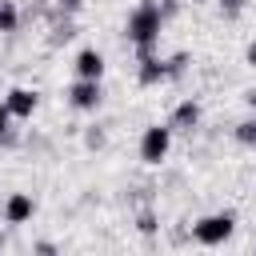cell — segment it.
I'll return each instance as SVG.
<instances>
[{"label":"cell","instance_id":"obj_6","mask_svg":"<svg viewBox=\"0 0 256 256\" xmlns=\"http://www.w3.org/2000/svg\"><path fill=\"white\" fill-rule=\"evenodd\" d=\"M32 212H36V200H32L28 192H12V196L4 200V224H28Z\"/></svg>","mask_w":256,"mask_h":256},{"label":"cell","instance_id":"obj_17","mask_svg":"<svg viewBox=\"0 0 256 256\" xmlns=\"http://www.w3.org/2000/svg\"><path fill=\"white\" fill-rule=\"evenodd\" d=\"M176 8H180V0H164V4H160V12H164V20H168V16H176Z\"/></svg>","mask_w":256,"mask_h":256},{"label":"cell","instance_id":"obj_13","mask_svg":"<svg viewBox=\"0 0 256 256\" xmlns=\"http://www.w3.org/2000/svg\"><path fill=\"white\" fill-rule=\"evenodd\" d=\"M136 228H140V232H144V236H152V232H156V228H160V224H156V212H148V208H144V212H140V216H136Z\"/></svg>","mask_w":256,"mask_h":256},{"label":"cell","instance_id":"obj_18","mask_svg":"<svg viewBox=\"0 0 256 256\" xmlns=\"http://www.w3.org/2000/svg\"><path fill=\"white\" fill-rule=\"evenodd\" d=\"M244 64H248V68H256V40L244 48Z\"/></svg>","mask_w":256,"mask_h":256},{"label":"cell","instance_id":"obj_7","mask_svg":"<svg viewBox=\"0 0 256 256\" xmlns=\"http://www.w3.org/2000/svg\"><path fill=\"white\" fill-rule=\"evenodd\" d=\"M136 80H140L144 88H156V84H164V80H168V64H164V60H160L156 52H148V56H140Z\"/></svg>","mask_w":256,"mask_h":256},{"label":"cell","instance_id":"obj_14","mask_svg":"<svg viewBox=\"0 0 256 256\" xmlns=\"http://www.w3.org/2000/svg\"><path fill=\"white\" fill-rule=\"evenodd\" d=\"M220 12H224L228 20H236V16L244 12V0H220Z\"/></svg>","mask_w":256,"mask_h":256},{"label":"cell","instance_id":"obj_21","mask_svg":"<svg viewBox=\"0 0 256 256\" xmlns=\"http://www.w3.org/2000/svg\"><path fill=\"white\" fill-rule=\"evenodd\" d=\"M0 244H4V236H0Z\"/></svg>","mask_w":256,"mask_h":256},{"label":"cell","instance_id":"obj_4","mask_svg":"<svg viewBox=\"0 0 256 256\" xmlns=\"http://www.w3.org/2000/svg\"><path fill=\"white\" fill-rule=\"evenodd\" d=\"M100 100H104V88H100V80H72V88H68V104L76 108V112H96L100 108Z\"/></svg>","mask_w":256,"mask_h":256},{"label":"cell","instance_id":"obj_8","mask_svg":"<svg viewBox=\"0 0 256 256\" xmlns=\"http://www.w3.org/2000/svg\"><path fill=\"white\" fill-rule=\"evenodd\" d=\"M72 68H76L80 80H100V76H104V56H100L96 48H80L76 60H72Z\"/></svg>","mask_w":256,"mask_h":256},{"label":"cell","instance_id":"obj_11","mask_svg":"<svg viewBox=\"0 0 256 256\" xmlns=\"http://www.w3.org/2000/svg\"><path fill=\"white\" fill-rule=\"evenodd\" d=\"M164 64H168V80H176V76L188 68V52H176V56H168Z\"/></svg>","mask_w":256,"mask_h":256},{"label":"cell","instance_id":"obj_1","mask_svg":"<svg viewBox=\"0 0 256 256\" xmlns=\"http://www.w3.org/2000/svg\"><path fill=\"white\" fill-rule=\"evenodd\" d=\"M160 28H164V12H160V4H156V0H140V4L128 12L124 32H128V44L136 48V56H148V52L156 48Z\"/></svg>","mask_w":256,"mask_h":256},{"label":"cell","instance_id":"obj_20","mask_svg":"<svg viewBox=\"0 0 256 256\" xmlns=\"http://www.w3.org/2000/svg\"><path fill=\"white\" fill-rule=\"evenodd\" d=\"M192 4H208V0H192Z\"/></svg>","mask_w":256,"mask_h":256},{"label":"cell","instance_id":"obj_15","mask_svg":"<svg viewBox=\"0 0 256 256\" xmlns=\"http://www.w3.org/2000/svg\"><path fill=\"white\" fill-rule=\"evenodd\" d=\"M8 124H12V112H8V104L0 100V140L8 136Z\"/></svg>","mask_w":256,"mask_h":256},{"label":"cell","instance_id":"obj_2","mask_svg":"<svg viewBox=\"0 0 256 256\" xmlns=\"http://www.w3.org/2000/svg\"><path fill=\"white\" fill-rule=\"evenodd\" d=\"M232 228H236V216L232 212H212V216H200L192 224V236H196V244L216 248V244H224L232 236Z\"/></svg>","mask_w":256,"mask_h":256},{"label":"cell","instance_id":"obj_19","mask_svg":"<svg viewBox=\"0 0 256 256\" xmlns=\"http://www.w3.org/2000/svg\"><path fill=\"white\" fill-rule=\"evenodd\" d=\"M56 4H60V8H64V12H76V8H80V4H84V0H56Z\"/></svg>","mask_w":256,"mask_h":256},{"label":"cell","instance_id":"obj_16","mask_svg":"<svg viewBox=\"0 0 256 256\" xmlns=\"http://www.w3.org/2000/svg\"><path fill=\"white\" fill-rule=\"evenodd\" d=\"M84 144H88V148H100V144H104V132H100V128H92V132L84 136Z\"/></svg>","mask_w":256,"mask_h":256},{"label":"cell","instance_id":"obj_3","mask_svg":"<svg viewBox=\"0 0 256 256\" xmlns=\"http://www.w3.org/2000/svg\"><path fill=\"white\" fill-rule=\"evenodd\" d=\"M172 128L168 124H152V128H144V136H140V160L144 164H164L168 160V152H172Z\"/></svg>","mask_w":256,"mask_h":256},{"label":"cell","instance_id":"obj_5","mask_svg":"<svg viewBox=\"0 0 256 256\" xmlns=\"http://www.w3.org/2000/svg\"><path fill=\"white\" fill-rule=\"evenodd\" d=\"M4 104H8V112H12V120H32V112H36V104H40V96H36L32 88H8V96H4Z\"/></svg>","mask_w":256,"mask_h":256},{"label":"cell","instance_id":"obj_12","mask_svg":"<svg viewBox=\"0 0 256 256\" xmlns=\"http://www.w3.org/2000/svg\"><path fill=\"white\" fill-rule=\"evenodd\" d=\"M236 140L252 148V144H256V120H244V124H236Z\"/></svg>","mask_w":256,"mask_h":256},{"label":"cell","instance_id":"obj_10","mask_svg":"<svg viewBox=\"0 0 256 256\" xmlns=\"http://www.w3.org/2000/svg\"><path fill=\"white\" fill-rule=\"evenodd\" d=\"M16 24H20L16 4H12V0H0V32H16Z\"/></svg>","mask_w":256,"mask_h":256},{"label":"cell","instance_id":"obj_9","mask_svg":"<svg viewBox=\"0 0 256 256\" xmlns=\"http://www.w3.org/2000/svg\"><path fill=\"white\" fill-rule=\"evenodd\" d=\"M196 124H200V104L196 100H180L172 108V116H168V128L172 132H192Z\"/></svg>","mask_w":256,"mask_h":256}]
</instances>
